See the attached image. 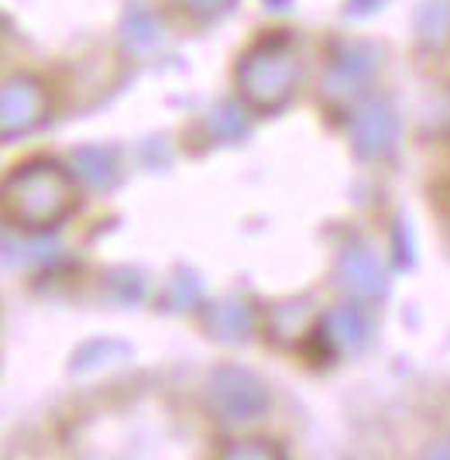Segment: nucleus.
<instances>
[{
    "mask_svg": "<svg viewBox=\"0 0 450 460\" xmlns=\"http://www.w3.org/2000/svg\"><path fill=\"white\" fill-rule=\"evenodd\" d=\"M45 114V93L31 76H14L0 86V137L35 128Z\"/></svg>",
    "mask_w": 450,
    "mask_h": 460,
    "instance_id": "nucleus-2",
    "label": "nucleus"
},
{
    "mask_svg": "<svg viewBox=\"0 0 450 460\" xmlns=\"http://www.w3.org/2000/svg\"><path fill=\"white\" fill-rule=\"evenodd\" d=\"M0 210L11 224L24 230L56 227L73 210V182L56 162H31L21 165L0 186Z\"/></svg>",
    "mask_w": 450,
    "mask_h": 460,
    "instance_id": "nucleus-1",
    "label": "nucleus"
}]
</instances>
